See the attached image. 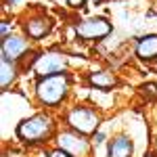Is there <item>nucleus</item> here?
Instances as JSON below:
<instances>
[{"instance_id":"1","label":"nucleus","mask_w":157,"mask_h":157,"mask_svg":"<svg viewBox=\"0 0 157 157\" xmlns=\"http://www.w3.org/2000/svg\"><path fill=\"white\" fill-rule=\"evenodd\" d=\"M69 78L67 73H55L48 78H42L36 86V94L44 105H59L63 97L67 94Z\"/></svg>"},{"instance_id":"2","label":"nucleus","mask_w":157,"mask_h":157,"mask_svg":"<svg viewBox=\"0 0 157 157\" xmlns=\"http://www.w3.org/2000/svg\"><path fill=\"white\" fill-rule=\"evenodd\" d=\"M50 132H52V120L48 115H42V113L29 117V120H23L17 128L19 138L25 143H40L46 136H50Z\"/></svg>"},{"instance_id":"3","label":"nucleus","mask_w":157,"mask_h":157,"mask_svg":"<svg viewBox=\"0 0 157 157\" xmlns=\"http://www.w3.org/2000/svg\"><path fill=\"white\" fill-rule=\"evenodd\" d=\"M98 113L90 107H75L67 115V124L71 126L78 134H94L98 128Z\"/></svg>"},{"instance_id":"4","label":"nucleus","mask_w":157,"mask_h":157,"mask_svg":"<svg viewBox=\"0 0 157 157\" xmlns=\"http://www.w3.org/2000/svg\"><path fill=\"white\" fill-rule=\"evenodd\" d=\"M75 32L84 40H98V38H105L111 32V23L107 19H103V17H94V19L80 21L75 25Z\"/></svg>"},{"instance_id":"5","label":"nucleus","mask_w":157,"mask_h":157,"mask_svg":"<svg viewBox=\"0 0 157 157\" xmlns=\"http://www.w3.org/2000/svg\"><path fill=\"white\" fill-rule=\"evenodd\" d=\"M63 69H65V57L59 55V52H46V55L38 57L36 65H34V71L40 78H48V75L61 73Z\"/></svg>"},{"instance_id":"6","label":"nucleus","mask_w":157,"mask_h":157,"mask_svg":"<svg viewBox=\"0 0 157 157\" xmlns=\"http://www.w3.org/2000/svg\"><path fill=\"white\" fill-rule=\"evenodd\" d=\"M59 149H63L65 153H69L71 157H84L86 151H88V143L82 138V134L63 132L59 136Z\"/></svg>"},{"instance_id":"7","label":"nucleus","mask_w":157,"mask_h":157,"mask_svg":"<svg viewBox=\"0 0 157 157\" xmlns=\"http://www.w3.org/2000/svg\"><path fill=\"white\" fill-rule=\"evenodd\" d=\"M25 50H27V42H25L23 38L9 36V38L2 40V57H4V59H9V61L13 59L15 61V59H19Z\"/></svg>"},{"instance_id":"8","label":"nucleus","mask_w":157,"mask_h":157,"mask_svg":"<svg viewBox=\"0 0 157 157\" xmlns=\"http://www.w3.org/2000/svg\"><path fill=\"white\" fill-rule=\"evenodd\" d=\"M136 57L143 61L157 59V34H149V36L138 40V44H136Z\"/></svg>"},{"instance_id":"9","label":"nucleus","mask_w":157,"mask_h":157,"mask_svg":"<svg viewBox=\"0 0 157 157\" xmlns=\"http://www.w3.org/2000/svg\"><path fill=\"white\" fill-rule=\"evenodd\" d=\"M132 140L128 136H117L109 143V157H132Z\"/></svg>"},{"instance_id":"10","label":"nucleus","mask_w":157,"mask_h":157,"mask_svg":"<svg viewBox=\"0 0 157 157\" xmlns=\"http://www.w3.org/2000/svg\"><path fill=\"white\" fill-rule=\"evenodd\" d=\"M25 32L29 34V38H44L46 34L50 32V21L48 19H42V17H38V19H29L27 23H25Z\"/></svg>"},{"instance_id":"11","label":"nucleus","mask_w":157,"mask_h":157,"mask_svg":"<svg viewBox=\"0 0 157 157\" xmlns=\"http://www.w3.org/2000/svg\"><path fill=\"white\" fill-rule=\"evenodd\" d=\"M90 84L97 86V88H101V90H109V88H113V86L117 84V80H115V75L109 71H94L90 73Z\"/></svg>"},{"instance_id":"12","label":"nucleus","mask_w":157,"mask_h":157,"mask_svg":"<svg viewBox=\"0 0 157 157\" xmlns=\"http://www.w3.org/2000/svg\"><path fill=\"white\" fill-rule=\"evenodd\" d=\"M0 69H2V80H0V84H2V88H6V86L15 80V75H17V67H15L9 59H4V57H2Z\"/></svg>"},{"instance_id":"13","label":"nucleus","mask_w":157,"mask_h":157,"mask_svg":"<svg viewBox=\"0 0 157 157\" xmlns=\"http://www.w3.org/2000/svg\"><path fill=\"white\" fill-rule=\"evenodd\" d=\"M143 92H145V97L147 98H157V84H145L143 86Z\"/></svg>"},{"instance_id":"14","label":"nucleus","mask_w":157,"mask_h":157,"mask_svg":"<svg viewBox=\"0 0 157 157\" xmlns=\"http://www.w3.org/2000/svg\"><path fill=\"white\" fill-rule=\"evenodd\" d=\"M48 157H71V155H69V153H65L63 149H57V151H52Z\"/></svg>"},{"instance_id":"15","label":"nucleus","mask_w":157,"mask_h":157,"mask_svg":"<svg viewBox=\"0 0 157 157\" xmlns=\"http://www.w3.org/2000/svg\"><path fill=\"white\" fill-rule=\"evenodd\" d=\"M84 2H86V0H67V4H69V6H73V9H78V6H82Z\"/></svg>"},{"instance_id":"16","label":"nucleus","mask_w":157,"mask_h":157,"mask_svg":"<svg viewBox=\"0 0 157 157\" xmlns=\"http://www.w3.org/2000/svg\"><path fill=\"white\" fill-rule=\"evenodd\" d=\"M103 140H105V134H101V132L94 134V143H97V145H98V143H103Z\"/></svg>"},{"instance_id":"17","label":"nucleus","mask_w":157,"mask_h":157,"mask_svg":"<svg viewBox=\"0 0 157 157\" xmlns=\"http://www.w3.org/2000/svg\"><path fill=\"white\" fill-rule=\"evenodd\" d=\"M0 32H2V36H6V34H9V25H6V23H2V27H0Z\"/></svg>"},{"instance_id":"18","label":"nucleus","mask_w":157,"mask_h":157,"mask_svg":"<svg viewBox=\"0 0 157 157\" xmlns=\"http://www.w3.org/2000/svg\"><path fill=\"white\" fill-rule=\"evenodd\" d=\"M9 2H13V4H17V2H19V0H9Z\"/></svg>"},{"instance_id":"19","label":"nucleus","mask_w":157,"mask_h":157,"mask_svg":"<svg viewBox=\"0 0 157 157\" xmlns=\"http://www.w3.org/2000/svg\"><path fill=\"white\" fill-rule=\"evenodd\" d=\"M145 157H153V155H145Z\"/></svg>"},{"instance_id":"20","label":"nucleus","mask_w":157,"mask_h":157,"mask_svg":"<svg viewBox=\"0 0 157 157\" xmlns=\"http://www.w3.org/2000/svg\"><path fill=\"white\" fill-rule=\"evenodd\" d=\"M94 2H97V0H94Z\"/></svg>"}]
</instances>
